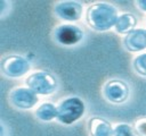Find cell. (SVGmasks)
Returning <instances> with one entry per match:
<instances>
[{
  "mask_svg": "<svg viewBox=\"0 0 146 136\" xmlns=\"http://www.w3.org/2000/svg\"><path fill=\"white\" fill-rule=\"evenodd\" d=\"M119 18L117 9L107 2H95L86 11V23L97 32H105L115 26Z\"/></svg>",
  "mask_w": 146,
  "mask_h": 136,
  "instance_id": "cell-1",
  "label": "cell"
},
{
  "mask_svg": "<svg viewBox=\"0 0 146 136\" xmlns=\"http://www.w3.org/2000/svg\"><path fill=\"white\" fill-rule=\"evenodd\" d=\"M86 111V104L79 96L64 99L57 107V120L64 125H72L78 121Z\"/></svg>",
  "mask_w": 146,
  "mask_h": 136,
  "instance_id": "cell-2",
  "label": "cell"
},
{
  "mask_svg": "<svg viewBox=\"0 0 146 136\" xmlns=\"http://www.w3.org/2000/svg\"><path fill=\"white\" fill-rule=\"evenodd\" d=\"M25 84L33 92L41 95L51 94L58 88V80L55 75L46 70L32 73L25 78Z\"/></svg>",
  "mask_w": 146,
  "mask_h": 136,
  "instance_id": "cell-3",
  "label": "cell"
},
{
  "mask_svg": "<svg viewBox=\"0 0 146 136\" xmlns=\"http://www.w3.org/2000/svg\"><path fill=\"white\" fill-rule=\"evenodd\" d=\"M1 73L9 78H17L24 76L30 69L31 63L29 60L18 54H7L2 57L0 63Z\"/></svg>",
  "mask_w": 146,
  "mask_h": 136,
  "instance_id": "cell-4",
  "label": "cell"
},
{
  "mask_svg": "<svg viewBox=\"0 0 146 136\" xmlns=\"http://www.w3.org/2000/svg\"><path fill=\"white\" fill-rule=\"evenodd\" d=\"M103 95L107 101L115 104H121L129 99L130 87L128 83H125L124 80L119 78H113L104 84Z\"/></svg>",
  "mask_w": 146,
  "mask_h": 136,
  "instance_id": "cell-5",
  "label": "cell"
},
{
  "mask_svg": "<svg viewBox=\"0 0 146 136\" xmlns=\"http://www.w3.org/2000/svg\"><path fill=\"white\" fill-rule=\"evenodd\" d=\"M84 33L74 24H62L54 29V40L62 45H75L83 40Z\"/></svg>",
  "mask_w": 146,
  "mask_h": 136,
  "instance_id": "cell-6",
  "label": "cell"
},
{
  "mask_svg": "<svg viewBox=\"0 0 146 136\" xmlns=\"http://www.w3.org/2000/svg\"><path fill=\"white\" fill-rule=\"evenodd\" d=\"M10 104L21 110L32 109L39 101L38 94L29 87H15L8 94Z\"/></svg>",
  "mask_w": 146,
  "mask_h": 136,
  "instance_id": "cell-7",
  "label": "cell"
},
{
  "mask_svg": "<svg viewBox=\"0 0 146 136\" xmlns=\"http://www.w3.org/2000/svg\"><path fill=\"white\" fill-rule=\"evenodd\" d=\"M55 15L66 22H76L82 17L83 5L79 1H59L54 7Z\"/></svg>",
  "mask_w": 146,
  "mask_h": 136,
  "instance_id": "cell-8",
  "label": "cell"
},
{
  "mask_svg": "<svg viewBox=\"0 0 146 136\" xmlns=\"http://www.w3.org/2000/svg\"><path fill=\"white\" fill-rule=\"evenodd\" d=\"M123 46L130 52H138L146 49V29L135 28L122 40Z\"/></svg>",
  "mask_w": 146,
  "mask_h": 136,
  "instance_id": "cell-9",
  "label": "cell"
},
{
  "mask_svg": "<svg viewBox=\"0 0 146 136\" xmlns=\"http://www.w3.org/2000/svg\"><path fill=\"white\" fill-rule=\"evenodd\" d=\"M89 136H113L114 128L112 124L102 117H92L87 124Z\"/></svg>",
  "mask_w": 146,
  "mask_h": 136,
  "instance_id": "cell-10",
  "label": "cell"
},
{
  "mask_svg": "<svg viewBox=\"0 0 146 136\" xmlns=\"http://www.w3.org/2000/svg\"><path fill=\"white\" fill-rule=\"evenodd\" d=\"M137 23H138L137 17L133 14L124 12L119 16L114 28H115V32H117L119 34H128L132 29H135Z\"/></svg>",
  "mask_w": 146,
  "mask_h": 136,
  "instance_id": "cell-11",
  "label": "cell"
},
{
  "mask_svg": "<svg viewBox=\"0 0 146 136\" xmlns=\"http://www.w3.org/2000/svg\"><path fill=\"white\" fill-rule=\"evenodd\" d=\"M35 117L41 121H51L57 119V107L51 102H43L34 111Z\"/></svg>",
  "mask_w": 146,
  "mask_h": 136,
  "instance_id": "cell-12",
  "label": "cell"
},
{
  "mask_svg": "<svg viewBox=\"0 0 146 136\" xmlns=\"http://www.w3.org/2000/svg\"><path fill=\"white\" fill-rule=\"evenodd\" d=\"M132 67L138 75L146 77V53H141L135 57L132 60Z\"/></svg>",
  "mask_w": 146,
  "mask_h": 136,
  "instance_id": "cell-13",
  "label": "cell"
},
{
  "mask_svg": "<svg viewBox=\"0 0 146 136\" xmlns=\"http://www.w3.org/2000/svg\"><path fill=\"white\" fill-rule=\"evenodd\" d=\"M113 136H137L135 128L128 124H119L114 127Z\"/></svg>",
  "mask_w": 146,
  "mask_h": 136,
  "instance_id": "cell-14",
  "label": "cell"
},
{
  "mask_svg": "<svg viewBox=\"0 0 146 136\" xmlns=\"http://www.w3.org/2000/svg\"><path fill=\"white\" fill-rule=\"evenodd\" d=\"M137 136H146V117L138 118L133 124Z\"/></svg>",
  "mask_w": 146,
  "mask_h": 136,
  "instance_id": "cell-15",
  "label": "cell"
},
{
  "mask_svg": "<svg viewBox=\"0 0 146 136\" xmlns=\"http://www.w3.org/2000/svg\"><path fill=\"white\" fill-rule=\"evenodd\" d=\"M135 3L137 6V8H139L143 11H146V0H137V1H135Z\"/></svg>",
  "mask_w": 146,
  "mask_h": 136,
  "instance_id": "cell-16",
  "label": "cell"
}]
</instances>
